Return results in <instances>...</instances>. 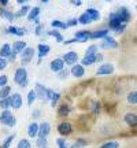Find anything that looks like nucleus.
Masks as SVG:
<instances>
[{"instance_id":"nucleus-8","label":"nucleus","mask_w":137,"mask_h":148,"mask_svg":"<svg viewBox=\"0 0 137 148\" xmlns=\"http://www.w3.org/2000/svg\"><path fill=\"white\" fill-rule=\"evenodd\" d=\"M100 47L104 48V49H114V48L118 47V42L115 41V38H114V37L105 36L104 37V41L101 42Z\"/></svg>"},{"instance_id":"nucleus-1","label":"nucleus","mask_w":137,"mask_h":148,"mask_svg":"<svg viewBox=\"0 0 137 148\" xmlns=\"http://www.w3.org/2000/svg\"><path fill=\"white\" fill-rule=\"evenodd\" d=\"M108 26H110L111 30H115L116 33H122L126 27V23H122L121 19L118 18L116 12H111L110 16H108Z\"/></svg>"},{"instance_id":"nucleus-52","label":"nucleus","mask_w":137,"mask_h":148,"mask_svg":"<svg viewBox=\"0 0 137 148\" xmlns=\"http://www.w3.org/2000/svg\"><path fill=\"white\" fill-rule=\"evenodd\" d=\"M95 58H96V62H101V60H103V55H101V53H96Z\"/></svg>"},{"instance_id":"nucleus-49","label":"nucleus","mask_w":137,"mask_h":148,"mask_svg":"<svg viewBox=\"0 0 137 148\" xmlns=\"http://www.w3.org/2000/svg\"><path fill=\"white\" fill-rule=\"evenodd\" d=\"M92 111H93V112H99V111H100V103H99V101H95V103H93Z\"/></svg>"},{"instance_id":"nucleus-26","label":"nucleus","mask_w":137,"mask_h":148,"mask_svg":"<svg viewBox=\"0 0 137 148\" xmlns=\"http://www.w3.org/2000/svg\"><path fill=\"white\" fill-rule=\"evenodd\" d=\"M10 52H11L10 44H4L3 47L0 48V58H8Z\"/></svg>"},{"instance_id":"nucleus-58","label":"nucleus","mask_w":137,"mask_h":148,"mask_svg":"<svg viewBox=\"0 0 137 148\" xmlns=\"http://www.w3.org/2000/svg\"><path fill=\"white\" fill-rule=\"evenodd\" d=\"M41 1H42V3H47V1H48V0H41Z\"/></svg>"},{"instance_id":"nucleus-39","label":"nucleus","mask_w":137,"mask_h":148,"mask_svg":"<svg viewBox=\"0 0 137 148\" xmlns=\"http://www.w3.org/2000/svg\"><path fill=\"white\" fill-rule=\"evenodd\" d=\"M59 99H60V95H59L58 92H53V95L51 96V104H52V107H55L56 104H58V101H59Z\"/></svg>"},{"instance_id":"nucleus-15","label":"nucleus","mask_w":137,"mask_h":148,"mask_svg":"<svg viewBox=\"0 0 137 148\" xmlns=\"http://www.w3.org/2000/svg\"><path fill=\"white\" fill-rule=\"evenodd\" d=\"M125 122H126L130 127H136V125H137V115L134 114V112H129V114L125 115Z\"/></svg>"},{"instance_id":"nucleus-57","label":"nucleus","mask_w":137,"mask_h":148,"mask_svg":"<svg viewBox=\"0 0 137 148\" xmlns=\"http://www.w3.org/2000/svg\"><path fill=\"white\" fill-rule=\"evenodd\" d=\"M16 1H18V3H19V4H22V3H23V1H25V0H16Z\"/></svg>"},{"instance_id":"nucleus-45","label":"nucleus","mask_w":137,"mask_h":148,"mask_svg":"<svg viewBox=\"0 0 137 148\" xmlns=\"http://www.w3.org/2000/svg\"><path fill=\"white\" fill-rule=\"evenodd\" d=\"M8 82V78H7V75H0V88H3L5 86Z\"/></svg>"},{"instance_id":"nucleus-18","label":"nucleus","mask_w":137,"mask_h":148,"mask_svg":"<svg viewBox=\"0 0 137 148\" xmlns=\"http://www.w3.org/2000/svg\"><path fill=\"white\" fill-rule=\"evenodd\" d=\"M37 49H38V56L40 58H44V56H47L48 53H49V45H47V44H38V47H37Z\"/></svg>"},{"instance_id":"nucleus-24","label":"nucleus","mask_w":137,"mask_h":148,"mask_svg":"<svg viewBox=\"0 0 137 148\" xmlns=\"http://www.w3.org/2000/svg\"><path fill=\"white\" fill-rule=\"evenodd\" d=\"M25 48H26V42L25 41H15L14 45H12V49H14L16 53H21Z\"/></svg>"},{"instance_id":"nucleus-60","label":"nucleus","mask_w":137,"mask_h":148,"mask_svg":"<svg viewBox=\"0 0 137 148\" xmlns=\"http://www.w3.org/2000/svg\"><path fill=\"white\" fill-rule=\"evenodd\" d=\"M107 1H110V0H107Z\"/></svg>"},{"instance_id":"nucleus-40","label":"nucleus","mask_w":137,"mask_h":148,"mask_svg":"<svg viewBox=\"0 0 137 148\" xmlns=\"http://www.w3.org/2000/svg\"><path fill=\"white\" fill-rule=\"evenodd\" d=\"M37 147L38 148H44V147H47V144H48V140L47 137H38V140H37Z\"/></svg>"},{"instance_id":"nucleus-53","label":"nucleus","mask_w":137,"mask_h":148,"mask_svg":"<svg viewBox=\"0 0 137 148\" xmlns=\"http://www.w3.org/2000/svg\"><path fill=\"white\" fill-rule=\"evenodd\" d=\"M64 44H73V42H77V40L75 38H70V40H66V41H63Z\"/></svg>"},{"instance_id":"nucleus-27","label":"nucleus","mask_w":137,"mask_h":148,"mask_svg":"<svg viewBox=\"0 0 137 148\" xmlns=\"http://www.w3.org/2000/svg\"><path fill=\"white\" fill-rule=\"evenodd\" d=\"M68 112H70V107L67 104H62V106L58 108V115L59 116H67Z\"/></svg>"},{"instance_id":"nucleus-21","label":"nucleus","mask_w":137,"mask_h":148,"mask_svg":"<svg viewBox=\"0 0 137 148\" xmlns=\"http://www.w3.org/2000/svg\"><path fill=\"white\" fill-rule=\"evenodd\" d=\"M86 14H88V16L90 18V21H99V19H100V12L97 10H95V8H88V10H86Z\"/></svg>"},{"instance_id":"nucleus-2","label":"nucleus","mask_w":137,"mask_h":148,"mask_svg":"<svg viewBox=\"0 0 137 148\" xmlns=\"http://www.w3.org/2000/svg\"><path fill=\"white\" fill-rule=\"evenodd\" d=\"M14 81L19 85L21 88H25L27 85V71L25 67H19V69L15 71V75H14Z\"/></svg>"},{"instance_id":"nucleus-37","label":"nucleus","mask_w":137,"mask_h":148,"mask_svg":"<svg viewBox=\"0 0 137 148\" xmlns=\"http://www.w3.org/2000/svg\"><path fill=\"white\" fill-rule=\"evenodd\" d=\"M127 101H129L130 104H136V103H137V93H136V90H133V92H130V93L127 95Z\"/></svg>"},{"instance_id":"nucleus-12","label":"nucleus","mask_w":137,"mask_h":148,"mask_svg":"<svg viewBox=\"0 0 137 148\" xmlns=\"http://www.w3.org/2000/svg\"><path fill=\"white\" fill-rule=\"evenodd\" d=\"M63 67H64V62L60 58L53 59L52 62H51V70L55 71V73H58V71H60V70H63Z\"/></svg>"},{"instance_id":"nucleus-29","label":"nucleus","mask_w":137,"mask_h":148,"mask_svg":"<svg viewBox=\"0 0 137 148\" xmlns=\"http://www.w3.org/2000/svg\"><path fill=\"white\" fill-rule=\"evenodd\" d=\"M86 145H88V140H85V138H78L70 148H84V147H86Z\"/></svg>"},{"instance_id":"nucleus-48","label":"nucleus","mask_w":137,"mask_h":148,"mask_svg":"<svg viewBox=\"0 0 137 148\" xmlns=\"http://www.w3.org/2000/svg\"><path fill=\"white\" fill-rule=\"evenodd\" d=\"M58 77H59V78H62V79H63V78H66V77H67V75H68V71H67V70H60V71H58Z\"/></svg>"},{"instance_id":"nucleus-4","label":"nucleus","mask_w":137,"mask_h":148,"mask_svg":"<svg viewBox=\"0 0 137 148\" xmlns=\"http://www.w3.org/2000/svg\"><path fill=\"white\" fill-rule=\"evenodd\" d=\"M63 60L66 64H70V66H73V64L77 63V60H78V53L74 52V51H70V52H66L63 55Z\"/></svg>"},{"instance_id":"nucleus-10","label":"nucleus","mask_w":137,"mask_h":148,"mask_svg":"<svg viewBox=\"0 0 137 148\" xmlns=\"http://www.w3.org/2000/svg\"><path fill=\"white\" fill-rule=\"evenodd\" d=\"M51 132V126H49V123L48 122H42L41 125H38V133H37V136L38 137H47L48 134Z\"/></svg>"},{"instance_id":"nucleus-19","label":"nucleus","mask_w":137,"mask_h":148,"mask_svg":"<svg viewBox=\"0 0 137 148\" xmlns=\"http://www.w3.org/2000/svg\"><path fill=\"white\" fill-rule=\"evenodd\" d=\"M38 14H40V8H38V7H33V8L30 7V10L27 12V21L33 22L37 16H38Z\"/></svg>"},{"instance_id":"nucleus-56","label":"nucleus","mask_w":137,"mask_h":148,"mask_svg":"<svg viewBox=\"0 0 137 148\" xmlns=\"http://www.w3.org/2000/svg\"><path fill=\"white\" fill-rule=\"evenodd\" d=\"M33 22H36V23H38V22H40V18L37 16V18H36V19H34V21H33Z\"/></svg>"},{"instance_id":"nucleus-41","label":"nucleus","mask_w":137,"mask_h":148,"mask_svg":"<svg viewBox=\"0 0 137 148\" xmlns=\"http://www.w3.org/2000/svg\"><path fill=\"white\" fill-rule=\"evenodd\" d=\"M100 148H119V144L116 143V141H107Z\"/></svg>"},{"instance_id":"nucleus-23","label":"nucleus","mask_w":137,"mask_h":148,"mask_svg":"<svg viewBox=\"0 0 137 148\" xmlns=\"http://www.w3.org/2000/svg\"><path fill=\"white\" fill-rule=\"evenodd\" d=\"M96 55V53H95ZM95 55H85L84 59H82V66H90V64H93L96 63V58H95Z\"/></svg>"},{"instance_id":"nucleus-50","label":"nucleus","mask_w":137,"mask_h":148,"mask_svg":"<svg viewBox=\"0 0 137 148\" xmlns=\"http://www.w3.org/2000/svg\"><path fill=\"white\" fill-rule=\"evenodd\" d=\"M15 123H16V119H15V116L12 115V118H11L10 121H8V123H7V126H8V127H12V126H15Z\"/></svg>"},{"instance_id":"nucleus-9","label":"nucleus","mask_w":137,"mask_h":148,"mask_svg":"<svg viewBox=\"0 0 137 148\" xmlns=\"http://www.w3.org/2000/svg\"><path fill=\"white\" fill-rule=\"evenodd\" d=\"M10 97V103H11V107H14L15 110L21 108L22 107V96L19 93H14V95L8 96Z\"/></svg>"},{"instance_id":"nucleus-44","label":"nucleus","mask_w":137,"mask_h":148,"mask_svg":"<svg viewBox=\"0 0 137 148\" xmlns=\"http://www.w3.org/2000/svg\"><path fill=\"white\" fill-rule=\"evenodd\" d=\"M56 144H58L59 148H68L67 144H66V140H63V138H58V140H56Z\"/></svg>"},{"instance_id":"nucleus-34","label":"nucleus","mask_w":137,"mask_h":148,"mask_svg":"<svg viewBox=\"0 0 137 148\" xmlns=\"http://www.w3.org/2000/svg\"><path fill=\"white\" fill-rule=\"evenodd\" d=\"M36 99L37 97H36V92H34V89L29 90V93H27V104H29V106H32L33 101L36 100Z\"/></svg>"},{"instance_id":"nucleus-47","label":"nucleus","mask_w":137,"mask_h":148,"mask_svg":"<svg viewBox=\"0 0 137 148\" xmlns=\"http://www.w3.org/2000/svg\"><path fill=\"white\" fill-rule=\"evenodd\" d=\"M42 33H44V25H37V27H36V34H37V36H41Z\"/></svg>"},{"instance_id":"nucleus-54","label":"nucleus","mask_w":137,"mask_h":148,"mask_svg":"<svg viewBox=\"0 0 137 148\" xmlns=\"http://www.w3.org/2000/svg\"><path fill=\"white\" fill-rule=\"evenodd\" d=\"M38 116H40V111L36 110L34 112H33V118H38Z\"/></svg>"},{"instance_id":"nucleus-20","label":"nucleus","mask_w":137,"mask_h":148,"mask_svg":"<svg viewBox=\"0 0 137 148\" xmlns=\"http://www.w3.org/2000/svg\"><path fill=\"white\" fill-rule=\"evenodd\" d=\"M37 133H38V125H37L36 122H32V123L27 126V134H29L30 137H36Z\"/></svg>"},{"instance_id":"nucleus-61","label":"nucleus","mask_w":137,"mask_h":148,"mask_svg":"<svg viewBox=\"0 0 137 148\" xmlns=\"http://www.w3.org/2000/svg\"><path fill=\"white\" fill-rule=\"evenodd\" d=\"M25 1H26V0H25Z\"/></svg>"},{"instance_id":"nucleus-28","label":"nucleus","mask_w":137,"mask_h":148,"mask_svg":"<svg viewBox=\"0 0 137 148\" xmlns=\"http://www.w3.org/2000/svg\"><path fill=\"white\" fill-rule=\"evenodd\" d=\"M11 95V88L8 85H5L3 88H0V99H4V97H8Z\"/></svg>"},{"instance_id":"nucleus-3","label":"nucleus","mask_w":137,"mask_h":148,"mask_svg":"<svg viewBox=\"0 0 137 148\" xmlns=\"http://www.w3.org/2000/svg\"><path fill=\"white\" fill-rule=\"evenodd\" d=\"M33 56H34V49L30 47H26L21 52V62L23 64H27L33 59Z\"/></svg>"},{"instance_id":"nucleus-59","label":"nucleus","mask_w":137,"mask_h":148,"mask_svg":"<svg viewBox=\"0 0 137 148\" xmlns=\"http://www.w3.org/2000/svg\"><path fill=\"white\" fill-rule=\"evenodd\" d=\"M44 148H48V147H44Z\"/></svg>"},{"instance_id":"nucleus-13","label":"nucleus","mask_w":137,"mask_h":148,"mask_svg":"<svg viewBox=\"0 0 137 148\" xmlns=\"http://www.w3.org/2000/svg\"><path fill=\"white\" fill-rule=\"evenodd\" d=\"M70 73L73 74L74 77H82L85 74V70H84V66L82 64H73L71 66V70H70Z\"/></svg>"},{"instance_id":"nucleus-6","label":"nucleus","mask_w":137,"mask_h":148,"mask_svg":"<svg viewBox=\"0 0 137 148\" xmlns=\"http://www.w3.org/2000/svg\"><path fill=\"white\" fill-rule=\"evenodd\" d=\"M58 132L60 133L62 136H68V134H71V132H73V126H71L70 122L64 121L58 125Z\"/></svg>"},{"instance_id":"nucleus-35","label":"nucleus","mask_w":137,"mask_h":148,"mask_svg":"<svg viewBox=\"0 0 137 148\" xmlns=\"http://www.w3.org/2000/svg\"><path fill=\"white\" fill-rule=\"evenodd\" d=\"M16 148H32V144H30V141H29V140H26V138H22L21 141L18 143Z\"/></svg>"},{"instance_id":"nucleus-22","label":"nucleus","mask_w":137,"mask_h":148,"mask_svg":"<svg viewBox=\"0 0 137 148\" xmlns=\"http://www.w3.org/2000/svg\"><path fill=\"white\" fill-rule=\"evenodd\" d=\"M0 16H3L4 19H7V21H10V22H12L14 21V18H15L11 11L5 10V8H1V7H0Z\"/></svg>"},{"instance_id":"nucleus-14","label":"nucleus","mask_w":137,"mask_h":148,"mask_svg":"<svg viewBox=\"0 0 137 148\" xmlns=\"http://www.w3.org/2000/svg\"><path fill=\"white\" fill-rule=\"evenodd\" d=\"M75 40L78 42H85L89 40V32L88 30H79V32L75 33V37H74Z\"/></svg>"},{"instance_id":"nucleus-55","label":"nucleus","mask_w":137,"mask_h":148,"mask_svg":"<svg viewBox=\"0 0 137 148\" xmlns=\"http://www.w3.org/2000/svg\"><path fill=\"white\" fill-rule=\"evenodd\" d=\"M8 3V0H0V4H3V5H5Z\"/></svg>"},{"instance_id":"nucleus-32","label":"nucleus","mask_w":137,"mask_h":148,"mask_svg":"<svg viewBox=\"0 0 137 148\" xmlns=\"http://www.w3.org/2000/svg\"><path fill=\"white\" fill-rule=\"evenodd\" d=\"M48 36H52V37H55L59 42H63V36H62L58 30H49V32H48Z\"/></svg>"},{"instance_id":"nucleus-38","label":"nucleus","mask_w":137,"mask_h":148,"mask_svg":"<svg viewBox=\"0 0 137 148\" xmlns=\"http://www.w3.org/2000/svg\"><path fill=\"white\" fill-rule=\"evenodd\" d=\"M51 26L55 27V29H66V23H63V22H60V21H52L51 22Z\"/></svg>"},{"instance_id":"nucleus-30","label":"nucleus","mask_w":137,"mask_h":148,"mask_svg":"<svg viewBox=\"0 0 137 148\" xmlns=\"http://www.w3.org/2000/svg\"><path fill=\"white\" fill-rule=\"evenodd\" d=\"M29 10H30V7L29 5H22V8H19V10L16 11L15 14H14V16H23V15H26L27 12H29Z\"/></svg>"},{"instance_id":"nucleus-42","label":"nucleus","mask_w":137,"mask_h":148,"mask_svg":"<svg viewBox=\"0 0 137 148\" xmlns=\"http://www.w3.org/2000/svg\"><path fill=\"white\" fill-rule=\"evenodd\" d=\"M97 45H90L88 49H86V52H85V55H95V53H97Z\"/></svg>"},{"instance_id":"nucleus-36","label":"nucleus","mask_w":137,"mask_h":148,"mask_svg":"<svg viewBox=\"0 0 137 148\" xmlns=\"http://www.w3.org/2000/svg\"><path fill=\"white\" fill-rule=\"evenodd\" d=\"M15 138V134H11V136H8V137L4 140V143H3V145H1V148H10L11 144H12V140Z\"/></svg>"},{"instance_id":"nucleus-17","label":"nucleus","mask_w":137,"mask_h":148,"mask_svg":"<svg viewBox=\"0 0 137 148\" xmlns=\"http://www.w3.org/2000/svg\"><path fill=\"white\" fill-rule=\"evenodd\" d=\"M11 118H12L11 111L4 110L1 114H0V123H3V125H5V126H7V123H8V121H10Z\"/></svg>"},{"instance_id":"nucleus-16","label":"nucleus","mask_w":137,"mask_h":148,"mask_svg":"<svg viewBox=\"0 0 137 148\" xmlns=\"http://www.w3.org/2000/svg\"><path fill=\"white\" fill-rule=\"evenodd\" d=\"M107 34H108V30H107V29L95 30L93 33H89V38H92V40H95V38H104Z\"/></svg>"},{"instance_id":"nucleus-31","label":"nucleus","mask_w":137,"mask_h":148,"mask_svg":"<svg viewBox=\"0 0 137 148\" xmlns=\"http://www.w3.org/2000/svg\"><path fill=\"white\" fill-rule=\"evenodd\" d=\"M8 107H11L10 97H4V99H0V108H3V110H8Z\"/></svg>"},{"instance_id":"nucleus-33","label":"nucleus","mask_w":137,"mask_h":148,"mask_svg":"<svg viewBox=\"0 0 137 148\" xmlns=\"http://www.w3.org/2000/svg\"><path fill=\"white\" fill-rule=\"evenodd\" d=\"M90 22L92 21H90V18L88 16L86 12H84V14L78 18V23H82V25H88V23H90Z\"/></svg>"},{"instance_id":"nucleus-46","label":"nucleus","mask_w":137,"mask_h":148,"mask_svg":"<svg viewBox=\"0 0 137 148\" xmlns=\"http://www.w3.org/2000/svg\"><path fill=\"white\" fill-rule=\"evenodd\" d=\"M77 23H78V19H75V18H70V19L66 22V26L67 27L68 26H75Z\"/></svg>"},{"instance_id":"nucleus-5","label":"nucleus","mask_w":137,"mask_h":148,"mask_svg":"<svg viewBox=\"0 0 137 148\" xmlns=\"http://www.w3.org/2000/svg\"><path fill=\"white\" fill-rule=\"evenodd\" d=\"M116 15L121 19L122 23H127V22L130 21V18H132V15H130V12H129V10H127L126 7H121L119 10L116 11Z\"/></svg>"},{"instance_id":"nucleus-43","label":"nucleus","mask_w":137,"mask_h":148,"mask_svg":"<svg viewBox=\"0 0 137 148\" xmlns=\"http://www.w3.org/2000/svg\"><path fill=\"white\" fill-rule=\"evenodd\" d=\"M7 64H8V60L5 58H0V71L1 70H4L7 67Z\"/></svg>"},{"instance_id":"nucleus-51","label":"nucleus","mask_w":137,"mask_h":148,"mask_svg":"<svg viewBox=\"0 0 137 148\" xmlns=\"http://www.w3.org/2000/svg\"><path fill=\"white\" fill-rule=\"evenodd\" d=\"M15 58H16V52L14 51V49H11V52H10V55H8V60H15Z\"/></svg>"},{"instance_id":"nucleus-7","label":"nucleus","mask_w":137,"mask_h":148,"mask_svg":"<svg viewBox=\"0 0 137 148\" xmlns=\"http://www.w3.org/2000/svg\"><path fill=\"white\" fill-rule=\"evenodd\" d=\"M96 73H97V75H110L114 73V66L111 63H103Z\"/></svg>"},{"instance_id":"nucleus-25","label":"nucleus","mask_w":137,"mask_h":148,"mask_svg":"<svg viewBox=\"0 0 137 148\" xmlns=\"http://www.w3.org/2000/svg\"><path fill=\"white\" fill-rule=\"evenodd\" d=\"M7 30H8V33H11V34H15V36H23V34H25V29H22V27L10 26Z\"/></svg>"},{"instance_id":"nucleus-11","label":"nucleus","mask_w":137,"mask_h":148,"mask_svg":"<svg viewBox=\"0 0 137 148\" xmlns=\"http://www.w3.org/2000/svg\"><path fill=\"white\" fill-rule=\"evenodd\" d=\"M34 92H36V97H38L40 100H47V88H44L41 84H36Z\"/></svg>"}]
</instances>
